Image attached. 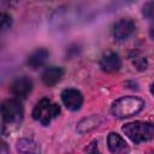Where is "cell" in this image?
I'll return each mask as SVG.
<instances>
[{
  "instance_id": "1",
  "label": "cell",
  "mask_w": 154,
  "mask_h": 154,
  "mask_svg": "<svg viewBox=\"0 0 154 154\" xmlns=\"http://www.w3.org/2000/svg\"><path fill=\"white\" fill-rule=\"evenodd\" d=\"M144 107V101L137 96H123L117 99L111 107L112 114L118 119H124L140 113Z\"/></svg>"
},
{
  "instance_id": "2",
  "label": "cell",
  "mask_w": 154,
  "mask_h": 154,
  "mask_svg": "<svg viewBox=\"0 0 154 154\" xmlns=\"http://www.w3.org/2000/svg\"><path fill=\"white\" fill-rule=\"evenodd\" d=\"M122 130L135 144L150 141L154 137V125L149 122L136 120L126 123L122 128Z\"/></svg>"
},
{
  "instance_id": "3",
  "label": "cell",
  "mask_w": 154,
  "mask_h": 154,
  "mask_svg": "<svg viewBox=\"0 0 154 154\" xmlns=\"http://www.w3.org/2000/svg\"><path fill=\"white\" fill-rule=\"evenodd\" d=\"M59 114L60 107L49 99H41L32 109V118L43 126L49 125L52 119L57 118Z\"/></svg>"
},
{
  "instance_id": "4",
  "label": "cell",
  "mask_w": 154,
  "mask_h": 154,
  "mask_svg": "<svg viewBox=\"0 0 154 154\" xmlns=\"http://www.w3.org/2000/svg\"><path fill=\"white\" fill-rule=\"evenodd\" d=\"M1 116L4 125H17L22 122L24 116V109L19 100L7 99L1 105Z\"/></svg>"
},
{
  "instance_id": "5",
  "label": "cell",
  "mask_w": 154,
  "mask_h": 154,
  "mask_svg": "<svg viewBox=\"0 0 154 154\" xmlns=\"http://www.w3.org/2000/svg\"><path fill=\"white\" fill-rule=\"evenodd\" d=\"M135 29H136V26H135V23L132 19L122 18L113 25L112 34L117 41H124L135 31Z\"/></svg>"
},
{
  "instance_id": "6",
  "label": "cell",
  "mask_w": 154,
  "mask_h": 154,
  "mask_svg": "<svg viewBox=\"0 0 154 154\" xmlns=\"http://www.w3.org/2000/svg\"><path fill=\"white\" fill-rule=\"evenodd\" d=\"M63 103L70 111H78L83 103V96L79 90L73 88H67L61 93Z\"/></svg>"
},
{
  "instance_id": "7",
  "label": "cell",
  "mask_w": 154,
  "mask_h": 154,
  "mask_svg": "<svg viewBox=\"0 0 154 154\" xmlns=\"http://www.w3.org/2000/svg\"><path fill=\"white\" fill-rule=\"evenodd\" d=\"M11 93L17 97V99H25L32 89V81L25 76L16 78L11 83Z\"/></svg>"
},
{
  "instance_id": "8",
  "label": "cell",
  "mask_w": 154,
  "mask_h": 154,
  "mask_svg": "<svg viewBox=\"0 0 154 154\" xmlns=\"http://www.w3.org/2000/svg\"><path fill=\"white\" fill-rule=\"evenodd\" d=\"M122 66V60L119 55L114 52H106L100 59V67L107 73L117 72Z\"/></svg>"
},
{
  "instance_id": "9",
  "label": "cell",
  "mask_w": 154,
  "mask_h": 154,
  "mask_svg": "<svg viewBox=\"0 0 154 154\" xmlns=\"http://www.w3.org/2000/svg\"><path fill=\"white\" fill-rule=\"evenodd\" d=\"M63 69L58 67V66H48L45 69V71L41 75V79L42 83L47 87H53L63 77Z\"/></svg>"
},
{
  "instance_id": "10",
  "label": "cell",
  "mask_w": 154,
  "mask_h": 154,
  "mask_svg": "<svg viewBox=\"0 0 154 154\" xmlns=\"http://www.w3.org/2000/svg\"><path fill=\"white\" fill-rule=\"evenodd\" d=\"M107 146H108L109 152H112V153H126V152H129V147H128V143L125 142V140L116 132L108 134Z\"/></svg>"
},
{
  "instance_id": "11",
  "label": "cell",
  "mask_w": 154,
  "mask_h": 154,
  "mask_svg": "<svg viewBox=\"0 0 154 154\" xmlns=\"http://www.w3.org/2000/svg\"><path fill=\"white\" fill-rule=\"evenodd\" d=\"M48 55H49V53H48V51L46 48H37V49H35L28 57L26 64H28L29 67H31L34 70L35 69H38V67H41L46 63Z\"/></svg>"
},
{
  "instance_id": "12",
  "label": "cell",
  "mask_w": 154,
  "mask_h": 154,
  "mask_svg": "<svg viewBox=\"0 0 154 154\" xmlns=\"http://www.w3.org/2000/svg\"><path fill=\"white\" fill-rule=\"evenodd\" d=\"M100 124V118L97 116H90L88 118H84L82 119L78 125H77V130L81 132V134H84V132H88L90 130H93L94 128H96L97 125Z\"/></svg>"
},
{
  "instance_id": "13",
  "label": "cell",
  "mask_w": 154,
  "mask_h": 154,
  "mask_svg": "<svg viewBox=\"0 0 154 154\" xmlns=\"http://www.w3.org/2000/svg\"><path fill=\"white\" fill-rule=\"evenodd\" d=\"M17 150L19 153H38L40 152V147L32 140L20 138L17 142Z\"/></svg>"
},
{
  "instance_id": "14",
  "label": "cell",
  "mask_w": 154,
  "mask_h": 154,
  "mask_svg": "<svg viewBox=\"0 0 154 154\" xmlns=\"http://www.w3.org/2000/svg\"><path fill=\"white\" fill-rule=\"evenodd\" d=\"M142 13L147 19H154V0L147 1L142 7Z\"/></svg>"
},
{
  "instance_id": "15",
  "label": "cell",
  "mask_w": 154,
  "mask_h": 154,
  "mask_svg": "<svg viewBox=\"0 0 154 154\" xmlns=\"http://www.w3.org/2000/svg\"><path fill=\"white\" fill-rule=\"evenodd\" d=\"M132 63H134V65L137 67V70H140V71L146 70V69H147V65H148L147 59H146L144 57H135V59L132 60Z\"/></svg>"
},
{
  "instance_id": "16",
  "label": "cell",
  "mask_w": 154,
  "mask_h": 154,
  "mask_svg": "<svg viewBox=\"0 0 154 154\" xmlns=\"http://www.w3.org/2000/svg\"><path fill=\"white\" fill-rule=\"evenodd\" d=\"M11 24H12L11 16H8L6 13H1V30L5 31L6 29H10Z\"/></svg>"
},
{
  "instance_id": "17",
  "label": "cell",
  "mask_w": 154,
  "mask_h": 154,
  "mask_svg": "<svg viewBox=\"0 0 154 154\" xmlns=\"http://www.w3.org/2000/svg\"><path fill=\"white\" fill-rule=\"evenodd\" d=\"M149 36H150V37L154 40V25H153V26L149 29Z\"/></svg>"
},
{
  "instance_id": "18",
  "label": "cell",
  "mask_w": 154,
  "mask_h": 154,
  "mask_svg": "<svg viewBox=\"0 0 154 154\" xmlns=\"http://www.w3.org/2000/svg\"><path fill=\"white\" fill-rule=\"evenodd\" d=\"M1 146H2V149H1V153H6V152H7V149H6V143H2Z\"/></svg>"
},
{
  "instance_id": "19",
  "label": "cell",
  "mask_w": 154,
  "mask_h": 154,
  "mask_svg": "<svg viewBox=\"0 0 154 154\" xmlns=\"http://www.w3.org/2000/svg\"><path fill=\"white\" fill-rule=\"evenodd\" d=\"M150 93H152V95L154 96V83L150 84Z\"/></svg>"
}]
</instances>
